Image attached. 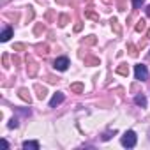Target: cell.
<instances>
[{
  "mask_svg": "<svg viewBox=\"0 0 150 150\" xmlns=\"http://www.w3.org/2000/svg\"><path fill=\"white\" fill-rule=\"evenodd\" d=\"M20 97H21L23 101H28V103H30V94H28L27 88H21V90H20Z\"/></svg>",
  "mask_w": 150,
  "mask_h": 150,
  "instance_id": "8",
  "label": "cell"
},
{
  "mask_svg": "<svg viewBox=\"0 0 150 150\" xmlns=\"http://www.w3.org/2000/svg\"><path fill=\"white\" fill-rule=\"evenodd\" d=\"M143 28H145V21L141 20V21H138V27H136V30H138V32H141Z\"/></svg>",
  "mask_w": 150,
  "mask_h": 150,
  "instance_id": "11",
  "label": "cell"
},
{
  "mask_svg": "<svg viewBox=\"0 0 150 150\" xmlns=\"http://www.w3.org/2000/svg\"><path fill=\"white\" fill-rule=\"evenodd\" d=\"M134 76H136V80H139V81L148 80V69H146V65L138 64V65L134 67Z\"/></svg>",
  "mask_w": 150,
  "mask_h": 150,
  "instance_id": "2",
  "label": "cell"
},
{
  "mask_svg": "<svg viewBox=\"0 0 150 150\" xmlns=\"http://www.w3.org/2000/svg\"><path fill=\"white\" fill-rule=\"evenodd\" d=\"M11 37H13V28H11V27H6L4 32H2V41L6 42V41H9Z\"/></svg>",
  "mask_w": 150,
  "mask_h": 150,
  "instance_id": "5",
  "label": "cell"
},
{
  "mask_svg": "<svg viewBox=\"0 0 150 150\" xmlns=\"http://www.w3.org/2000/svg\"><path fill=\"white\" fill-rule=\"evenodd\" d=\"M136 141H138V136H136L134 131H127V132L122 136V145H124L125 148H132V146H136Z\"/></svg>",
  "mask_w": 150,
  "mask_h": 150,
  "instance_id": "1",
  "label": "cell"
},
{
  "mask_svg": "<svg viewBox=\"0 0 150 150\" xmlns=\"http://www.w3.org/2000/svg\"><path fill=\"white\" fill-rule=\"evenodd\" d=\"M117 72H120V74H127V69H125V65L122 64V67H118V69H117Z\"/></svg>",
  "mask_w": 150,
  "mask_h": 150,
  "instance_id": "12",
  "label": "cell"
},
{
  "mask_svg": "<svg viewBox=\"0 0 150 150\" xmlns=\"http://www.w3.org/2000/svg\"><path fill=\"white\" fill-rule=\"evenodd\" d=\"M71 88H72L74 92H81V90H83V85H81V83H74V85H71Z\"/></svg>",
  "mask_w": 150,
  "mask_h": 150,
  "instance_id": "9",
  "label": "cell"
},
{
  "mask_svg": "<svg viewBox=\"0 0 150 150\" xmlns=\"http://www.w3.org/2000/svg\"><path fill=\"white\" fill-rule=\"evenodd\" d=\"M134 103H136L138 106H143V108H145V106H146V97H145L143 94H141V96H136V97H134Z\"/></svg>",
  "mask_w": 150,
  "mask_h": 150,
  "instance_id": "6",
  "label": "cell"
},
{
  "mask_svg": "<svg viewBox=\"0 0 150 150\" xmlns=\"http://www.w3.org/2000/svg\"><path fill=\"white\" fill-rule=\"evenodd\" d=\"M9 127H18V120H16V118H13V120H11V124H9Z\"/></svg>",
  "mask_w": 150,
  "mask_h": 150,
  "instance_id": "13",
  "label": "cell"
},
{
  "mask_svg": "<svg viewBox=\"0 0 150 150\" xmlns=\"http://www.w3.org/2000/svg\"><path fill=\"white\" fill-rule=\"evenodd\" d=\"M23 148H25V150H28V148L37 150V148H39V143H37V141H25V143H23Z\"/></svg>",
  "mask_w": 150,
  "mask_h": 150,
  "instance_id": "7",
  "label": "cell"
},
{
  "mask_svg": "<svg viewBox=\"0 0 150 150\" xmlns=\"http://www.w3.org/2000/svg\"><path fill=\"white\" fill-rule=\"evenodd\" d=\"M143 2H145V0H132V6H134V9H139V7L143 6Z\"/></svg>",
  "mask_w": 150,
  "mask_h": 150,
  "instance_id": "10",
  "label": "cell"
},
{
  "mask_svg": "<svg viewBox=\"0 0 150 150\" xmlns=\"http://www.w3.org/2000/svg\"><path fill=\"white\" fill-rule=\"evenodd\" d=\"M64 99H65V96H64L62 92H57V94L50 99V108H55V106L62 104V103H64Z\"/></svg>",
  "mask_w": 150,
  "mask_h": 150,
  "instance_id": "4",
  "label": "cell"
},
{
  "mask_svg": "<svg viewBox=\"0 0 150 150\" xmlns=\"http://www.w3.org/2000/svg\"><path fill=\"white\" fill-rule=\"evenodd\" d=\"M53 67H55L57 71H67V67H69V58H67V57L57 58V60L53 62Z\"/></svg>",
  "mask_w": 150,
  "mask_h": 150,
  "instance_id": "3",
  "label": "cell"
}]
</instances>
